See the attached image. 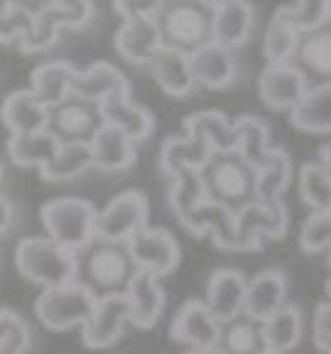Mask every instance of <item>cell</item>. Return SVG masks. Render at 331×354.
<instances>
[{
    "label": "cell",
    "mask_w": 331,
    "mask_h": 354,
    "mask_svg": "<svg viewBox=\"0 0 331 354\" xmlns=\"http://www.w3.org/2000/svg\"><path fill=\"white\" fill-rule=\"evenodd\" d=\"M215 349L220 354H264L267 344H264L262 321H253L246 313H241L220 324Z\"/></svg>",
    "instance_id": "30"
},
{
    "label": "cell",
    "mask_w": 331,
    "mask_h": 354,
    "mask_svg": "<svg viewBox=\"0 0 331 354\" xmlns=\"http://www.w3.org/2000/svg\"><path fill=\"white\" fill-rule=\"evenodd\" d=\"M101 124H104V119H101L98 104L83 101L78 96H68L65 101H60L57 106L49 109L47 117V132L57 140L60 145L62 142L88 145Z\"/></svg>",
    "instance_id": "8"
},
{
    "label": "cell",
    "mask_w": 331,
    "mask_h": 354,
    "mask_svg": "<svg viewBox=\"0 0 331 354\" xmlns=\"http://www.w3.org/2000/svg\"><path fill=\"white\" fill-rule=\"evenodd\" d=\"M96 215L98 209L88 199L57 197L42 207V225L47 238L75 254L96 236Z\"/></svg>",
    "instance_id": "4"
},
{
    "label": "cell",
    "mask_w": 331,
    "mask_h": 354,
    "mask_svg": "<svg viewBox=\"0 0 331 354\" xmlns=\"http://www.w3.org/2000/svg\"><path fill=\"white\" fill-rule=\"evenodd\" d=\"M313 342L319 349H326L331 346V300L321 303L316 308V315H313Z\"/></svg>",
    "instance_id": "46"
},
{
    "label": "cell",
    "mask_w": 331,
    "mask_h": 354,
    "mask_svg": "<svg viewBox=\"0 0 331 354\" xmlns=\"http://www.w3.org/2000/svg\"><path fill=\"white\" fill-rule=\"evenodd\" d=\"M253 29V6L249 0H228L213 10V41L228 50L244 47Z\"/></svg>",
    "instance_id": "24"
},
{
    "label": "cell",
    "mask_w": 331,
    "mask_h": 354,
    "mask_svg": "<svg viewBox=\"0 0 331 354\" xmlns=\"http://www.w3.org/2000/svg\"><path fill=\"white\" fill-rule=\"evenodd\" d=\"M308 80L290 62L267 65L259 75V96L274 111H292L308 93Z\"/></svg>",
    "instance_id": "13"
},
{
    "label": "cell",
    "mask_w": 331,
    "mask_h": 354,
    "mask_svg": "<svg viewBox=\"0 0 331 354\" xmlns=\"http://www.w3.org/2000/svg\"><path fill=\"white\" fill-rule=\"evenodd\" d=\"M55 0H10V6H16V8L26 10L29 16H37L42 10H47Z\"/></svg>",
    "instance_id": "47"
},
{
    "label": "cell",
    "mask_w": 331,
    "mask_h": 354,
    "mask_svg": "<svg viewBox=\"0 0 331 354\" xmlns=\"http://www.w3.org/2000/svg\"><path fill=\"white\" fill-rule=\"evenodd\" d=\"M125 300L127 308H129V324H135L137 328H153L161 321L166 308L161 277L137 269L135 279L127 287Z\"/></svg>",
    "instance_id": "18"
},
{
    "label": "cell",
    "mask_w": 331,
    "mask_h": 354,
    "mask_svg": "<svg viewBox=\"0 0 331 354\" xmlns=\"http://www.w3.org/2000/svg\"><path fill=\"white\" fill-rule=\"evenodd\" d=\"M323 354H331V346H326V349H323Z\"/></svg>",
    "instance_id": "56"
},
{
    "label": "cell",
    "mask_w": 331,
    "mask_h": 354,
    "mask_svg": "<svg viewBox=\"0 0 331 354\" xmlns=\"http://www.w3.org/2000/svg\"><path fill=\"white\" fill-rule=\"evenodd\" d=\"M301 248L305 254L331 251V209L308 215V220L301 227Z\"/></svg>",
    "instance_id": "42"
},
{
    "label": "cell",
    "mask_w": 331,
    "mask_h": 354,
    "mask_svg": "<svg viewBox=\"0 0 331 354\" xmlns=\"http://www.w3.org/2000/svg\"><path fill=\"white\" fill-rule=\"evenodd\" d=\"M73 75H75V68L65 59L44 62L31 73V96L39 101L42 106H57L60 101H65L70 96Z\"/></svg>",
    "instance_id": "28"
},
{
    "label": "cell",
    "mask_w": 331,
    "mask_h": 354,
    "mask_svg": "<svg viewBox=\"0 0 331 354\" xmlns=\"http://www.w3.org/2000/svg\"><path fill=\"white\" fill-rule=\"evenodd\" d=\"M122 21L127 19H153L163 0H111Z\"/></svg>",
    "instance_id": "45"
},
{
    "label": "cell",
    "mask_w": 331,
    "mask_h": 354,
    "mask_svg": "<svg viewBox=\"0 0 331 354\" xmlns=\"http://www.w3.org/2000/svg\"><path fill=\"white\" fill-rule=\"evenodd\" d=\"M166 50L192 55L213 41V10L199 0H163L153 16Z\"/></svg>",
    "instance_id": "3"
},
{
    "label": "cell",
    "mask_w": 331,
    "mask_h": 354,
    "mask_svg": "<svg viewBox=\"0 0 331 354\" xmlns=\"http://www.w3.org/2000/svg\"><path fill=\"white\" fill-rule=\"evenodd\" d=\"M16 269L42 290L73 282V251L57 246L52 238H24L16 246Z\"/></svg>",
    "instance_id": "5"
},
{
    "label": "cell",
    "mask_w": 331,
    "mask_h": 354,
    "mask_svg": "<svg viewBox=\"0 0 331 354\" xmlns=\"http://www.w3.org/2000/svg\"><path fill=\"white\" fill-rule=\"evenodd\" d=\"M290 65L303 73L308 86H329L331 83V21L303 31Z\"/></svg>",
    "instance_id": "11"
},
{
    "label": "cell",
    "mask_w": 331,
    "mask_h": 354,
    "mask_svg": "<svg viewBox=\"0 0 331 354\" xmlns=\"http://www.w3.org/2000/svg\"><path fill=\"white\" fill-rule=\"evenodd\" d=\"M49 109L31 96V91H13L0 106V119L10 135H31L47 129Z\"/></svg>",
    "instance_id": "26"
},
{
    "label": "cell",
    "mask_w": 331,
    "mask_h": 354,
    "mask_svg": "<svg viewBox=\"0 0 331 354\" xmlns=\"http://www.w3.org/2000/svg\"><path fill=\"white\" fill-rule=\"evenodd\" d=\"M129 324V308H127L125 295L101 297L96 300L88 321L80 326L83 344L91 349H104V346L117 344Z\"/></svg>",
    "instance_id": "12"
},
{
    "label": "cell",
    "mask_w": 331,
    "mask_h": 354,
    "mask_svg": "<svg viewBox=\"0 0 331 354\" xmlns=\"http://www.w3.org/2000/svg\"><path fill=\"white\" fill-rule=\"evenodd\" d=\"M326 292H329V300H331V279L326 282Z\"/></svg>",
    "instance_id": "52"
},
{
    "label": "cell",
    "mask_w": 331,
    "mask_h": 354,
    "mask_svg": "<svg viewBox=\"0 0 331 354\" xmlns=\"http://www.w3.org/2000/svg\"><path fill=\"white\" fill-rule=\"evenodd\" d=\"M264 344L272 352H290L298 346L303 336V313L301 308L285 303L277 313H272L267 321H262Z\"/></svg>",
    "instance_id": "32"
},
{
    "label": "cell",
    "mask_w": 331,
    "mask_h": 354,
    "mask_svg": "<svg viewBox=\"0 0 331 354\" xmlns=\"http://www.w3.org/2000/svg\"><path fill=\"white\" fill-rule=\"evenodd\" d=\"M150 73L156 83L161 86L166 96H174V99H184L192 91L197 88L195 78H192V70H189V57L176 50H161L156 57L150 59Z\"/></svg>",
    "instance_id": "27"
},
{
    "label": "cell",
    "mask_w": 331,
    "mask_h": 354,
    "mask_svg": "<svg viewBox=\"0 0 331 354\" xmlns=\"http://www.w3.org/2000/svg\"><path fill=\"white\" fill-rule=\"evenodd\" d=\"M329 3L331 0H298L292 8L280 6L277 13L303 34V31H311L329 21Z\"/></svg>",
    "instance_id": "41"
},
{
    "label": "cell",
    "mask_w": 331,
    "mask_h": 354,
    "mask_svg": "<svg viewBox=\"0 0 331 354\" xmlns=\"http://www.w3.org/2000/svg\"><path fill=\"white\" fill-rule=\"evenodd\" d=\"M184 354H220V352H217L215 346H192V349Z\"/></svg>",
    "instance_id": "50"
},
{
    "label": "cell",
    "mask_w": 331,
    "mask_h": 354,
    "mask_svg": "<svg viewBox=\"0 0 331 354\" xmlns=\"http://www.w3.org/2000/svg\"><path fill=\"white\" fill-rule=\"evenodd\" d=\"M135 274L137 266L127 243L93 236L86 246L73 254V282L96 300L125 295Z\"/></svg>",
    "instance_id": "1"
},
{
    "label": "cell",
    "mask_w": 331,
    "mask_h": 354,
    "mask_svg": "<svg viewBox=\"0 0 331 354\" xmlns=\"http://www.w3.org/2000/svg\"><path fill=\"white\" fill-rule=\"evenodd\" d=\"M31 21L26 10L16 8V6H3L0 8V44H21V39L29 34Z\"/></svg>",
    "instance_id": "43"
},
{
    "label": "cell",
    "mask_w": 331,
    "mask_h": 354,
    "mask_svg": "<svg viewBox=\"0 0 331 354\" xmlns=\"http://www.w3.org/2000/svg\"><path fill=\"white\" fill-rule=\"evenodd\" d=\"M292 160L283 148H272V158L264 168L256 171V202L283 199L285 189L290 187Z\"/></svg>",
    "instance_id": "37"
},
{
    "label": "cell",
    "mask_w": 331,
    "mask_h": 354,
    "mask_svg": "<svg viewBox=\"0 0 331 354\" xmlns=\"http://www.w3.org/2000/svg\"><path fill=\"white\" fill-rule=\"evenodd\" d=\"M60 142L47 129L31 132V135H10L8 140V156L10 160L21 168H44L55 158Z\"/></svg>",
    "instance_id": "33"
},
{
    "label": "cell",
    "mask_w": 331,
    "mask_h": 354,
    "mask_svg": "<svg viewBox=\"0 0 331 354\" xmlns=\"http://www.w3.org/2000/svg\"><path fill=\"white\" fill-rule=\"evenodd\" d=\"M114 50L132 65H150V59L163 50L161 34L153 19H127L114 34Z\"/></svg>",
    "instance_id": "19"
},
{
    "label": "cell",
    "mask_w": 331,
    "mask_h": 354,
    "mask_svg": "<svg viewBox=\"0 0 331 354\" xmlns=\"http://www.w3.org/2000/svg\"><path fill=\"white\" fill-rule=\"evenodd\" d=\"M290 227V215L283 199L251 202L235 215V236L241 251H262L264 241H280Z\"/></svg>",
    "instance_id": "7"
},
{
    "label": "cell",
    "mask_w": 331,
    "mask_h": 354,
    "mask_svg": "<svg viewBox=\"0 0 331 354\" xmlns=\"http://www.w3.org/2000/svg\"><path fill=\"white\" fill-rule=\"evenodd\" d=\"M264 354H285V352H272V349H267Z\"/></svg>",
    "instance_id": "54"
},
{
    "label": "cell",
    "mask_w": 331,
    "mask_h": 354,
    "mask_svg": "<svg viewBox=\"0 0 331 354\" xmlns=\"http://www.w3.org/2000/svg\"><path fill=\"white\" fill-rule=\"evenodd\" d=\"M235 135V153L244 158L246 163L259 171L269 163L272 158V145H269V127L259 117L244 114L233 122Z\"/></svg>",
    "instance_id": "29"
},
{
    "label": "cell",
    "mask_w": 331,
    "mask_h": 354,
    "mask_svg": "<svg viewBox=\"0 0 331 354\" xmlns=\"http://www.w3.org/2000/svg\"><path fill=\"white\" fill-rule=\"evenodd\" d=\"M88 168H93L88 145H83V142H62L57 153H55V158L42 168V178L62 184V181L78 178L80 174H86Z\"/></svg>",
    "instance_id": "34"
},
{
    "label": "cell",
    "mask_w": 331,
    "mask_h": 354,
    "mask_svg": "<svg viewBox=\"0 0 331 354\" xmlns=\"http://www.w3.org/2000/svg\"><path fill=\"white\" fill-rule=\"evenodd\" d=\"M199 176L207 202L225 207L233 215L256 202V171L235 150L213 153L199 168Z\"/></svg>",
    "instance_id": "2"
},
{
    "label": "cell",
    "mask_w": 331,
    "mask_h": 354,
    "mask_svg": "<svg viewBox=\"0 0 331 354\" xmlns=\"http://www.w3.org/2000/svg\"><path fill=\"white\" fill-rule=\"evenodd\" d=\"M186 129H197L202 138L213 145L215 153H228L235 150V135L233 122L225 117L217 109H207V111H195L184 119Z\"/></svg>",
    "instance_id": "36"
},
{
    "label": "cell",
    "mask_w": 331,
    "mask_h": 354,
    "mask_svg": "<svg viewBox=\"0 0 331 354\" xmlns=\"http://www.w3.org/2000/svg\"><path fill=\"white\" fill-rule=\"evenodd\" d=\"M0 184H3V163H0Z\"/></svg>",
    "instance_id": "55"
},
{
    "label": "cell",
    "mask_w": 331,
    "mask_h": 354,
    "mask_svg": "<svg viewBox=\"0 0 331 354\" xmlns=\"http://www.w3.org/2000/svg\"><path fill=\"white\" fill-rule=\"evenodd\" d=\"M215 150L197 129H186L184 138H171L161 148V171L166 176H174L181 168H199L205 166Z\"/></svg>",
    "instance_id": "25"
},
{
    "label": "cell",
    "mask_w": 331,
    "mask_h": 354,
    "mask_svg": "<svg viewBox=\"0 0 331 354\" xmlns=\"http://www.w3.org/2000/svg\"><path fill=\"white\" fill-rule=\"evenodd\" d=\"M52 6L65 13L70 29H83L93 19V0H55Z\"/></svg>",
    "instance_id": "44"
},
{
    "label": "cell",
    "mask_w": 331,
    "mask_h": 354,
    "mask_svg": "<svg viewBox=\"0 0 331 354\" xmlns=\"http://www.w3.org/2000/svg\"><path fill=\"white\" fill-rule=\"evenodd\" d=\"M189 70L197 86L213 91L228 88L235 80V57L233 50H228L217 41H207L205 47L189 55Z\"/></svg>",
    "instance_id": "17"
},
{
    "label": "cell",
    "mask_w": 331,
    "mask_h": 354,
    "mask_svg": "<svg viewBox=\"0 0 331 354\" xmlns=\"http://www.w3.org/2000/svg\"><path fill=\"white\" fill-rule=\"evenodd\" d=\"M60 29H70L68 19H65V13H62V10H57L55 6H49L47 10H42V13L34 16L29 34H26L19 44L21 52H26V55H37V52L49 50L52 44H57Z\"/></svg>",
    "instance_id": "38"
},
{
    "label": "cell",
    "mask_w": 331,
    "mask_h": 354,
    "mask_svg": "<svg viewBox=\"0 0 331 354\" xmlns=\"http://www.w3.org/2000/svg\"><path fill=\"white\" fill-rule=\"evenodd\" d=\"M319 166L323 168V174L331 178V145H323L321 153H319Z\"/></svg>",
    "instance_id": "49"
},
{
    "label": "cell",
    "mask_w": 331,
    "mask_h": 354,
    "mask_svg": "<svg viewBox=\"0 0 331 354\" xmlns=\"http://www.w3.org/2000/svg\"><path fill=\"white\" fill-rule=\"evenodd\" d=\"M290 124L301 132L329 135L331 132V83L311 86L301 104L290 111Z\"/></svg>",
    "instance_id": "31"
},
{
    "label": "cell",
    "mask_w": 331,
    "mask_h": 354,
    "mask_svg": "<svg viewBox=\"0 0 331 354\" xmlns=\"http://www.w3.org/2000/svg\"><path fill=\"white\" fill-rule=\"evenodd\" d=\"M217 334H220V324L215 321L202 300H189L186 305H181V310L176 313L171 324V336L189 346H215Z\"/></svg>",
    "instance_id": "23"
},
{
    "label": "cell",
    "mask_w": 331,
    "mask_h": 354,
    "mask_svg": "<svg viewBox=\"0 0 331 354\" xmlns=\"http://www.w3.org/2000/svg\"><path fill=\"white\" fill-rule=\"evenodd\" d=\"M246 285H249V279L238 269H217V272H213L210 282H207L205 305L217 324H225V321L244 313Z\"/></svg>",
    "instance_id": "16"
},
{
    "label": "cell",
    "mask_w": 331,
    "mask_h": 354,
    "mask_svg": "<svg viewBox=\"0 0 331 354\" xmlns=\"http://www.w3.org/2000/svg\"><path fill=\"white\" fill-rule=\"evenodd\" d=\"M329 21H331V3H329Z\"/></svg>",
    "instance_id": "57"
},
{
    "label": "cell",
    "mask_w": 331,
    "mask_h": 354,
    "mask_svg": "<svg viewBox=\"0 0 331 354\" xmlns=\"http://www.w3.org/2000/svg\"><path fill=\"white\" fill-rule=\"evenodd\" d=\"M199 3H202V6H207L210 10H215V8H220L223 3H228V0H199Z\"/></svg>",
    "instance_id": "51"
},
{
    "label": "cell",
    "mask_w": 331,
    "mask_h": 354,
    "mask_svg": "<svg viewBox=\"0 0 331 354\" xmlns=\"http://www.w3.org/2000/svg\"><path fill=\"white\" fill-rule=\"evenodd\" d=\"M129 256L140 272H150L156 277L171 274L181 264V246L163 227H143L127 241Z\"/></svg>",
    "instance_id": "10"
},
{
    "label": "cell",
    "mask_w": 331,
    "mask_h": 354,
    "mask_svg": "<svg viewBox=\"0 0 331 354\" xmlns=\"http://www.w3.org/2000/svg\"><path fill=\"white\" fill-rule=\"evenodd\" d=\"M88 150H91V163L98 171H127L137 160L135 142L125 132L109 124L98 127V132L88 142Z\"/></svg>",
    "instance_id": "22"
},
{
    "label": "cell",
    "mask_w": 331,
    "mask_h": 354,
    "mask_svg": "<svg viewBox=\"0 0 331 354\" xmlns=\"http://www.w3.org/2000/svg\"><path fill=\"white\" fill-rule=\"evenodd\" d=\"M287 300V279L280 269H264L246 285L244 313L253 321H267Z\"/></svg>",
    "instance_id": "20"
},
{
    "label": "cell",
    "mask_w": 331,
    "mask_h": 354,
    "mask_svg": "<svg viewBox=\"0 0 331 354\" xmlns=\"http://www.w3.org/2000/svg\"><path fill=\"white\" fill-rule=\"evenodd\" d=\"M329 266H331V251H329Z\"/></svg>",
    "instance_id": "58"
},
{
    "label": "cell",
    "mask_w": 331,
    "mask_h": 354,
    "mask_svg": "<svg viewBox=\"0 0 331 354\" xmlns=\"http://www.w3.org/2000/svg\"><path fill=\"white\" fill-rule=\"evenodd\" d=\"M205 202V187L202 176L197 168H181L171 176V189H168V205L179 217V223H184L186 217L195 212V207Z\"/></svg>",
    "instance_id": "35"
},
{
    "label": "cell",
    "mask_w": 331,
    "mask_h": 354,
    "mask_svg": "<svg viewBox=\"0 0 331 354\" xmlns=\"http://www.w3.org/2000/svg\"><path fill=\"white\" fill-rule=\"evenodd\" d=\"M10 0H0V8H3V6H8Z\"/></svg>",
    "instance_id": "53"
},
{
    "label": "cell",
    "mask_w": 331,
    "mask_h": 354,
    "mask_svg": "<svg viewBox=\"0 0 331 354\" xmlns=\"http://www.w3.org/2000/svg\"><path fill=\"white\" fill-rule=\"evenodd\" d=\"M98 109H101L104 124L125 132L135 145L150 138L153 129H156L153 114L145 106H140V104H135V101L129 99V91H122V93H114V96L104 99L98 104Z\"/></svg>",
    "instance_id": "14"
},
{
    "label": "cell",
    "mask_w": 331,
    "mask_h": 354,
    "mask_svg": "<svg viewBox=\"0 0 331 354\" xmlns=\"http://www.w3.org/2000/svg\"><path fill=\"white\" fill-rule=\"evenodd\" d=\"M298 189L305 207L311 212H329L331 209V178L323 174L319 163H305L298 176Z\"/></svg>",
    "instance_id": "40"
},
{
    "label": "cell",
    "mask_w": 331,
    "mask_h": 354,
    "mask_svg": "<svg viewBox=\"0 0 331 354\" xmlns=\"http://www.w3.org/2000/svg\"><path fill=\"white\" fill-rule=\"evenodd\" d=\"M147 205L145 194L140 192H122L111 199L104 209H98L96 215V236L107 241L127 243L137 230L147 227Z\"/></svg>",
    "instance_id": "9"
},
{
    "label": "cell",
    "mask_w": 331,
    "mask_h": 354,
    "mask_svg": "<svg viewBox=\"0 0 331 354\" xmlns=\"http://www.w3.org/2000/svg\"><path fill=\"white\" fill-rule=\"evenodd\" d=\"M181 225L195 238L210 236L217 248L231 251V254H241V243L235 236V215L228 212L225 207L205 199L199 207H195V212L186 217Z\"/></svg>",
    "instance_id": "15"
},
{
    "label": "cell",
    "mask_w": 331,
    "mask_h": 354,
    "mask_svg": "<svg viewBox=\"0 0 331 354\" xmlns=\"http://www.w3.org/2000/svg\"><path fill=\"white\" fill-rule=\"evenodd\" d=\"M129 91V80L125 73L114 68L111 62H93L86 70H75L73 75V86H70V96H78L91 104H101L104 99Z\"/></svg>",
    "instance_id": "21"
},
{
    "label": "cell",
    "mask_w": 331,
    "mask_h": 354,
    "mask_svg": "<svg viewBox=\"0 0 331 354\" xmlns=\"http://www.w3.org/2000/svg\"><path fill=\"white\" fill-rule=\"evenodd\" d=\"M10 223H13V205L0 194V236L8 230Z\"/></svg>",
    "instance_id": "48"
},
{
    "label": "cell",
    "mask_w": 331,
    "mask_h": 354,
    "mask_svg": "<svg viewBox=\"0 0 331 354\" xmlns=\"http://www.w3.org/2000/svg\"><path fill=\"white\" fill-rule=\"evenodd\" d=\"M93 305H96V297L88 295L75 282H68V285L42 290V295L34 303V310L49 331H70L86 324Z\"/></svg>",
    "instance_id": "6"
},
{
    "label": "cell",
    "mask_w": 331,
    "mask_h": 354,
    "mask_svg": "<svg viewBox=\"0 0 331 354\" xmlns=\"http://www.w3.org/2000/svg\"><path fill=\"white\" fill-rule=\"evenodd\" d=\"M298 39H301V31L290 26L280 13H274L267 31H264L262 52L264 57H267V65L290 62L292 55H295V47H298Z\"/></svg>",
    "instance_id": "39"
}]
</instances>
